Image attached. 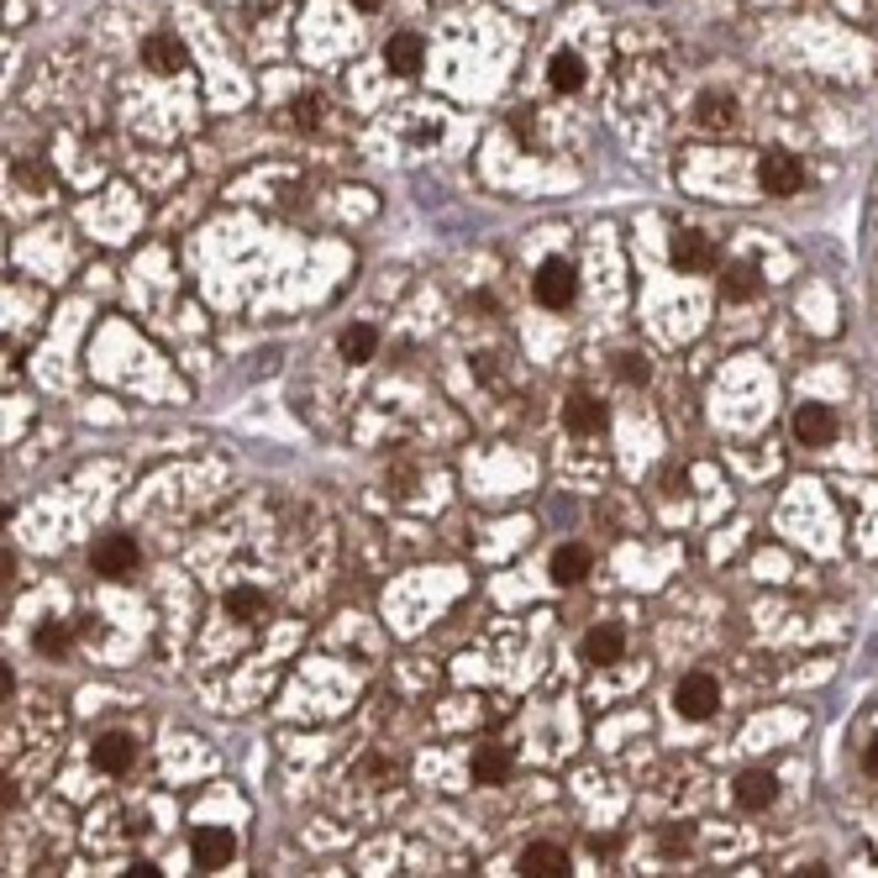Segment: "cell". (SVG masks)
<instances>
[{"label":"cell","instance_id":"obj_1","mask_svg":"<svg viewBox=\"0 0 878 878\" xmlns=\"http://www.w3.org/2000/svg\"><path fill=\"white\" fill-rule=\"evenodd\" d=\"M531 295H537V306H547V310L573 306V295H579V279H573V263L547 259L542 268H537V279H531Z\"/></svg>","mask_w":878,"mask_h":878},{"label":"cell","instance_id":"obj_2","mask_svg":"<svg viewBox=\"0 0 878 878\" xmlns=\"http://www.w3.org/2000/svg\"><path fill=\"white\" fill-rule=\"evenodd\" d=\"M758 185H762V195H779V200H789V195L805 190V164H800L794 153H762Z\"/></svg>","mask_w":878,"mask_h":878},{"label":"cell","instance_id":"obj_3","mask_svg":"<svg viewBox=\"0 0 878 878\" xmlns=\"http://www.w3.org/2000/svg\"><path fill=\"white\" fill-rule=\"evenodd\" d=\"M715 705H721V684H715L711 673H689L673 689V711L684 715V721H711Z\"/></svg>","mask_w":878,"mask_h":878},{"label":"cell","instance_id":"obj_4","mask_svg":"<svg viewBox=\"0 0 878 878\" xmlns=\"http://www.w3.org/2000/svg\"><path fill=\"white\" fill-rule=\"evenodd\" d=\"M90 563H96V573H106V579H121V573L138 569V542H132L127 531H111V537H100V542L90 547Z\"/></svg>","mask_w":878,"mask_h":878},{"label":"cell","instance_id":"obj_5","mask_svg":"<svg viewBox=\"0 0 878 878\" xmlns=\"http://www.w3.org/2000/svg\"><path fill=\"white\" fill-rule=\"evenodd\" d=\"M238 857V836L227 826H200L195 831V868H206V874H216V868H227Z\"/></svg>","mask_w":878,"mask_h":878},{"label":"cell","instance_id":"obj_6","mask_svg":"<svg viewBox=\"0 0 878 878\" xmlns=\"http://www.w3.org/2000/svg\"><path fill=\"white\" fill-rule=\"evenodd\" d=\"M789 427H794V442H800V448H826L831 437H836V416H831V405H800V410H794V421H789Z\"/></svg>","mask_w":878,"mask_h":878},{"label":"cell","instance_id":"obj_7","mask_svg":"<svg viewBox=\"0 0 878 878\" xmlns=\"http://www.w3.org/2000/svg\"><path fill=\"white\" fill-rule=\"evenodd\" d=\"M522 874L526 878H569L573 863L558 842H531V847L522 853Z\"/></svg>","mask_w":878,"mask_h":878},{"label":"cell","instance_id":"obj_8","mask_svg":"<svg viewBox=\"0 0 878 878\" xmlns=\"http://www.w3.org/2000/svg\"><path fill=\"white\" fill-rule=\"evenodd\" d=\"M673 263H679V268H689V274H705V268H715V263H721V253H715V242L705 238V232H694V227H689V232H679V238H673Z\"/></svg>","mask_w":878,"mask_h":878},{"label":"cell","instance_id":"obj_9","mask_svg":"<svg viewBox=\"0 0 878 878\" xmlns=\"http://www.w3.org/2000/svg\"><path fill=\"white\" fill-rule=\"evenodd\" d=\"M694 127L700 132H726L736 127V100L726 90H705V96L694 100Z\"/></svg>","mask_w":878,"mask_h":878},{"label":"cell","instance_id":"obj_10","mask_svg":"<svg viewBox=\"0 0 878 878\" xmlns=\"http://www.w3.org/2000/svg\"><path fill=\"white\" fill-rule=\"evenodd\" d=\"M143 58H147V69H158V74H174L190 64V53H185V43H179L174 32H153L143 43Z\"/></svg>","mask_w":878,"mask_h":878},{"label":"cell","instance_id":"obj_11","mask_svg":"<svg viewBox=\"0 0 878 878\" xmlns=\"http://www.w3.org/2000/svg\"><path fill=\"white\" fill-rule=\"evenodd\" d=\"M594 569V558H590V547H558L552 552V563H547V573H552V584H584V573Z\"/></svg>","mask_w":878,"mask_h":878},{"label":"cell","instance_id":"obj_12","mask_svg":"<svg viewBox=\"0 0 878 878\" xmlns=\"http://www.w3.org/2000/svg\"><path fill=\"white\" fill-rule=\"evenodd\" d=\"M773 800H779V779H773V773L753 768V773H742V779H736V805H742V810H768Z\"/></svg>","mask_w":878,"mask_h":878},{"label":"cell","instance_id":"obj_13","mask_svg":"<svg viewBox=\"0 0 878 878\" xmlns=\"http://www.w3.org/2000/svg\"><path fill=\"white\" fill-rule=\"evenodd\" d=\"M132 758H138V742L127 732H106L96 742V768H106V773H127Z\"/></svg>","mask_w":878,"mask_h":878},{"label":"cell","instance_id":"obj_14","mask_svg":"<svg viewBox=\"0 0 878 878\" xmlns=\"http://www.w3.org/2000/svg\"><path fill=\"white\" fill-rule=\"evenodd\" d=\"M421 58H427V43L416 37V32H395L389 43H384V64L395 74H416L421 69Z\"/></svg>","mask_w":878,"mask_h":878},{"label":"cell","instance_id":"obj_15","mask_svg":"<svg viewBox=\"0 0 878 878\" xmlns=\"http://www.w3.org/2000/svg\"><path fill=\"white\" fill-rule=\"evenodd\" d=\"M563 421H569L573 437H594V431H605V405L594 400V395H573L563 405Z\"/></svg>","mask_w":878,"mask_h":878},{"label":"cell","instance_id":"obj_16","mask_svg":"<svg viewBox=\"0 0 878 878\" xmlns=\"http://www.w3.org/2000/svg\"><path fill=\"white\" fill-rule=\"evenodd\" d=\"M621 647H626V632H621V626H594L590 637H584V658H590L594 668H600V663H616Z\"/></svg>","mask_w":878,"mask_h":878},{"label":"cell","instance_id":"obj_17","mask_svg":"<svg viewBox=\"0 0 878 878\" xmlns=\"http://www.w3.org/2000/svg\"><path fill=\"white\" fill-rule=\"evenodd\" d=\"M547 85H552V90H563V96H573V90L584 85V64H579V53H552V58H547Z\"/></svg>","mask_w":878,"mask_h":878},{"label":"cell","instance_id":"obj_18","mask_svg":"<svg viewBox=\"0 0 878 878\" xmlns=\"http://www.w3.org/2000/svg\"><path fill=\"white\" fill-rule=\"evenodd\" d=\"M758 289H762L758 263H732V268H726V279H721V295H726V300H753Z\"/></svg>","mask_w":878,"mask_h":878},{"label":"cell","instance_id":"obj_19","mask_svg":"<svg viewBox=\"0 0 878 878\" xmlns=\"http://www.w3.org/2000/svg\"><path fill=\"white\" fill-rule=\"evenodd\" d=\"M337 348H342V358H348V363H369V358L380 353V332L358 321V327H348V332H342V342H337Z\"/></svg>","mask_w":878,"mask_h":878},{"label":"cell","instance_id":"obj_20","mask_svg":"<svg viewBox=\"0 0 878 878\" xmlns=\"http://www.w3.org/2000/svg\"><path fill=\"white\" fill-rule=\"evenodd\" d=\"M505 779H511V753H505V747H479L474 783H505Z\"/></svg>","mask_w":878,"mask_h":878},{"label":"cell","instance_id":"obj_21","mask_svg":"<svg viewBox=\"0 0 878 878\" xmlns=\"http://www.w3.org/2000/svg\"><path fill=\"white\" fill-rule=\"evenodd\" d=\"M32 641H37V652H43V658H64V652H69V641H74V632L64 626V621H43V626L32 632Z\"/></svg>","mask_w":878,"mask_h":878},{"label":"cell","instance_id":"obj_22","mask_svg":"<svg viewBox=\"0 0 878 878\" xmlns=\"http://www.w3.org/2000/svg\"><path fill=\"white\" fill-rule=\"evenodd\" d=\"M227 611H232L238 621H263V616H268V600H263L259 590H232Z\"/></svg>","mask_w":878,"mask_h":878},{"label":"cell","instance_id":"obj_23","mask_svg":"<svg viewBox=\"0 0 878 878\" xmlns=\"http://www.w3.org/2000/svg\"><path fill=\"white\" fill-rule=\"evenodd\" d=\"M616 380H626V384H647V380H652L647 353H616Z\"/></svg>","mask_w":878,"mask_h":878},{"label":"cell","instance_id":"obj_24","mask_svg":"<svg viewBox=\"0 0 878 878\" xmlns=\"http://www.w3.org/2000/svg\"><path fill=\"white\" fill-rule=\"evenodd\" d=\"M289 111H295V127H316L321 121V96H300Z\"/></svg>","mask_w":878,"mask_h":878},{"label":"cell","instance_id":"obj_25","mask_svg":"<svg viewBox=\"0 0 878 878\" xmlns=\"http://www.w3.org/2000/svg\"><path fill=\"white\" fill-rule=\"evenodd\" d=\"M663 853H689V831H668V836H663Z\"/></svg>","mask_w":878,"mask_h":878},{"label":"cell","instance_id":"obj_26","mask_svg":"<svg viewBox=\"0 0 878 878\" xmlns=\"http://www.w3.org/2000/svg\"><path fill=\"white\" fill-rule=\"evenodd\" d=\"M17 179H22V185H43V168H37V164H17Z\"/></svg>","mask_w":878,"mask_h":878},{"label":"cell","instance_id":"obj_27","mask_svg":"<svg viewBox=\"0 0 878 878\" xmlns=\"http://www.w3.org/2000/svg\"><path fill=\"white\" fill-rule=\"evenodd\" d=\"M863 768H868V773H874V779H878V736H874V742H868V747H863Z\"/></svg>","mask_w":878,"mask_h":878},{"label":"cell","instance_id":"obj_28","mask_svg":"<svg viewBox=\"0 0 878 878\" xmlns=\"http://www.w3.org/2000/svg\"><path fill=\"white\" fill-rule=\"evenodd\" d=\"M353 6H358V11H380L384 0H353Z\"/></svg>","mask_w":878,"mask_h":878}]
</instances>
